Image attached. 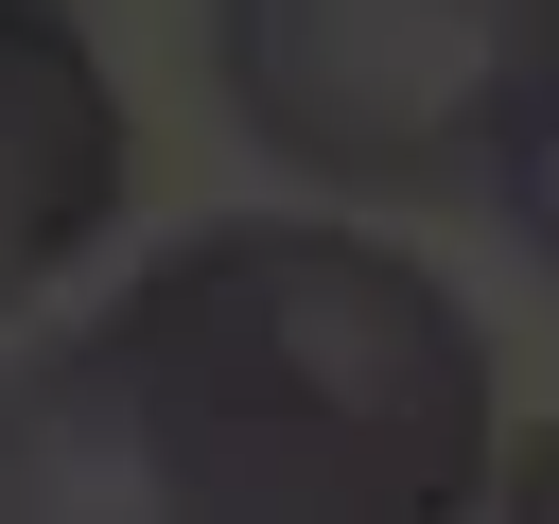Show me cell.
Here are the masks:
<instances>
[{"instance_id":"obj_1","label":"cell","mask_w":559,"mask_h":524,"mask_svg":"<svg viewBox=\"0 0 559 524\" xmlns=\"http://www.w3.org/2000/svg\"><path fill=\"white\" fill-rule=\"evenodd\" d=\"M122 524H472L489 332L349 227H192L70 332Z\"/></svg>"},{"instance_id":"obj_4","label":"cell","mask_w":559,"mask_h":524,"mask_svg":"<svg viewBox=\"0 0 559 524\" xmlns=\"http://www.w3.org/2000/svg\"><path fill=\"white\" fill-rule=\"evenodd\" d=\"M489 175H507V227H524V262L559 279V35H542V70H524V105H507Z\"/></svg>"},{"instance_id":"obj_2","label":"cell","mask_w":559,"mask_h":524,"mask_svg":"<svg viewBox=\"0 0 559 524\" xmlns=\"http://www.w3.org/2000/svg\"><path fill=\"white\" fill-rule=\"evenodd\" d=\"M559 0H227V122L314 192H437L507 140Z\"/></svg>"},{"instance_id":"obj_3","label":"cell","mask_w":559,"mask_h":524,"mask_svg":"<svg viewBox=\"0 0 559 524\" xmlns=\"http://www.w3.org/2000/svg\"><path fill=\"white\" fill-rule=\"evenodd\" d=\"M122 210V87L70 0H0V314L52 297Z\"/></svg>"},{"instance_id":"obj_5","label":"cell","mask_w":559,"mask_h":524,"mask_svg":"<svg viewBox=\"0 0 559 524\" xmlns=\"http://www.w3.org/2000/svg\"><path fill=\"white\" fill-rule=\"evenodd\" d=\"M489 524H559V419H542V437L507 454V507H489Z\"/></svg>"}]
</instances>
